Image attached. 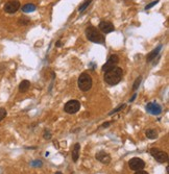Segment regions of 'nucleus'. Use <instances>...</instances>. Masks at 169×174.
Listing matches in <instances>:
<instances>
[{"mask_svg":"<svg viewBox=\"0 0 169 174\" xmlns=\"http://www.w3.org/2000/svg\"><path fill=\"white\" fill-rule=\"evenodd\" d=\"M123 76V70L119 67H114L107 72H105V81L110 85L119 84Z\"/></svg>","mask_w":169,"mask_h":174,"instance_id":"1","label":"nucleus"},{"mask_svg":"<svg viewBox=\"0 0 169 174\" xmlns=\"http://www.w3.org/2000/svg\"><path fill=\"white\" fill-rule=\"evenodd\" d=\"M86 37L90 42L97 43V44H104L105 42L104 35L94 26H88L86 28Z\"/></svg>","mask_w":169,"mask_h":174,"instance_id":"2","label":"nucleus"},{"mask_svg":"<svg viewBox=\"0 0 169 174\" xmlns=\"http://www.w3.org/2000/svg\"><path fill=\"white\" fill-rule=\"evenodd\" d=\"M78 88L82 92H87L92 88V77L88 73H82L78 77Z\"/></svg>","mask_w":169,"mask_h":174,"instance_id":"3","label":"nucleus"},{"mask_svg":"<svg viewBox=\"0 0 169 174\" xmlns=\"http://www.w3.org/2000/svg\"><path fill=\"white\" fill-rule=\"evenodd\" d=\"M81 108V103L77 100H70L65 104V112L67 114H75Z\"/></svg>","mask_w":169,"mask_h":174,"instance_id":"4","label":"nucleus"},{"mask_svg":"<svg viewBox=\"0 0 169 174\" xmlns=\"http://www.w3.org/2000/svg\"><path fill=\"white\" fill-rule=\"evenodd\" d=\"M119 63V58L117 54H112V55L110 56V58L108 59L107 63L102 66L101 70L104 71V72H107V71H109L110 69H112V68L116 67L117 64Z\"/></svg>","mask_w":169,"mask_h":174,"instance_id":"5","label":"nucleus"},{"mask_svg":"<svg viewBox=\"0 0 169 174\" xmlns=\"http://www.w3.org/2000/svg\"><path fill=\"white\" fill-rule=\"evenodd\" d=\"M151 155L156 159V161H158L159 163H166L168 161V154L164 151L158 149V148H153L150 150Z\"/></svg>","mask_w":169,"mask_h":174,"instance_id":"6","label":"nucleus"},{"mask_svg":"<svg viewBox=\"0 0 169 174\" xmlns=\"http://www.w3.org/2000/svg\"><path fill=\"white\" fill-rule=\"evenodd\" d=\"M128 165H130V168L131 170H135V171H139V170H142L143 168L145 167V163L143 159H139V158H133L131 159H130V162H128Z\"/></svg>","mask_w":169,"mask_h":174,"instance_id":"7","label":"nucleus"},{"mask_svg":"<svg viewBox=\"0 0 169 174\" xmlns=\"http://www.w3.org/2000/svg\"><path fill=\"white\" fill-rule=\"evenodd\" d=\"M19 8H20V2L17 1V0H11V1L7 2L4 5V11L7 14L16 13Z\"/></svg>","mask_w":169,"mask_h":174,"instance_id":"8","label":"nucleus"},{"mask_svg":"<svg viewBox=\"0 0 169 174\" xmlns=\"http://www.w3.org/2000/svg\"><path fill=\"white\" fill-rule=\"evenodd\" d=\"M98 28L100 29V31L104 33H110L112 31L115 30V26H114V24L110 21H101L99 23Z\"/></svg>","mask_w":169,"mask_h":174,"instance_id":"9","label":"nucleus"},{"mask_svg":"<svg viewBox=\"0 0 169 174\" xmlns=\"http://www.w3.org/2000/svg\"><path fill=\"white\" fill-rule=\"evenodd\" d=\"M146 111L151 115H160L162 113V107L160 104L154 103V102H149L146 104Z\"/></svg>","mask_w":169,"mask_h":174,"instance_id":"10","label":"nucleus"},{"mask_svg":"<svg viewBox=\"0 0 169 174\" xmlns=\"http://www.w3.org/2000/svg\"><path fill=\"white\" fill-rule=\"evenodd\" d=\"M96 159L102 164H109L111 162V156L105 151H100V152L96 153Z\"/></svg>","mask_w":169,"mask_h":174,"instance_id":"11","label":"nucleus"},{"mask_svg":"<svg viewBox=\"0 0 169 174\" xmlns=\"http://www.w3.org/2000/svg\"><path fill=\"white\" fill-rule=\"evenodd\" d=\"M161 49H162V45H159V46L157 47V49H153V51H151V52L147 55V58H146L147 62H151V61H153V59L156 58L158 54H159L160 50H161Z\"/></svg>","mask_w":169,"mask_h":174,"instance_id":"12","label":"nucleus"},{"mask_svg":"<svg viewBox=\"0 0 169 174\" xmlns=\"http://www.w3.org/2000/svg\"><path fill=\"white\" fill-rule=\"evenodd\" d=\"M79 149H81V145H79L78 143H76L75 145H74V147L72 149V159L74 162H77V159H78Z\"/></svg>","mask_w":169,"mask_h":174,"instance_id":"13","label":"nucleus"},{"mask_svg":"<svg viewBox=\"0 0 169 174\" xmlns=\"http://www.w3.org/2000/svg\"><path fill=\"white\" fill-rule=\"evenodd\" d=\"M29 88H30V82L28 81V80H22L21 84L19 85V91H20L21 93L27 92Z\"/></svg>","mask_w":169,"mask_h":174,"instance_id":"14","label":"nucleus"},{"mask_svg":"<svg viewBox=\"0 0 169 174\" xmlns=\"http://www.w3.org/2000/svg\"><path fill=\"white\" fill-rule=\"evenodd\" d=\"M36 5L33 3H26L22 7V12L23 13H31V12H35L36 11Z\"/></svg>","mask_w":169,"mask_h":174,"instance_id":"15","label":"nucleus"},{"mask_svg":"<svg viewBox=\"0 0 169 174\" xmlns=\"http://www.w3.org/2000/svg\"><path fill=\"white\" fill-rule=\"evenodd\" d=\"M146 137H147L148 139H151V140L157 139L158 138L157 130H154V129H147V130H146Z\"/></svg>","mask_w":169,"mask_h":174,"instance_id":"16","label":"nucleus"},{"mask_svg":"<svg viewBox=\"0 0 169 174\" xmlns=\"http://www.w3.org/2000/svg\"><path fill=\"white\" fill-rule=\"evenodd\" d=\"M91 2H92V0H86L84 3H82L81 7H78V12H79V13H82L84 11H86V8H87L89 5L91 4Z\"/></svg>","mask_w":169,"mask_h":174,"instance_id":"17","label":"nucleus"},{"mask_svg":"<svg viewBox=\"0 0 169 174\" xmlns=\"http://www.w3.org/2000/svg\"><path fill=\"white\" fill-rule=\"evenodd\" d=\"M18 22L20 25H28L30 23V19L26 18V17H21V18H19Z\"/></svg>","mask_w":169,"mask_h":174,"instance_id":"18","label":"nucleus"},{"mask_svg":"<svg viewBox=\"0 0 169 174\" xmlns=\"http://www.w3.org/2000/svg\"><path fill=\"white\" fill-rule=\"evenodd\" d=\"M141 79H142L141 76L136 79V81H135V84H134V85H133V89H134V90H137V89H138V87L140 85V84H141Z\"/></svg>","mask_w":169,"mask_h":174,"instance_id":"19","label":"nucleus"},{"mask_svg":"<svg viewBox=\"0 0 169 174\" xmlns=\"http://www.w3.org/2000/svg\"><path fill=\"white\" fill-rule=\"evenodd\" d=\"M5 116H7V111H5L4 108L0 107V121L3 120L5 118Z\"/></svg>","mask_w":169,"mask_h":174,"instance_id":"20","label":"nucleus"},{"mask_svg":"<svg viewBox=\"0 0 169 174\" xmlns=\"http://www.w3.org/2000/svg\"><path fill=\"white\" fill-rule=\"evenodd\" d=\"M158 3H159V0H156V1L150 2L149 4H148V5H146V7H145V10H146V11H147V10H149V8H151L153 7H154V5L158 4Z\"/></svg>","mask_w":169,"mask_h":174,"instance_id":"21","label":"nucleus"},{"mask_svg":"<svg viewBox=\"0 0 169 174\" xmlns=\"http://www.w3.org/2000/svg\"><path fill=\"white\" fill-rule=\"evenodd\" d=\"M124 107H125V104H121V105H120L119 107H117L116 110L112 111V112H111L110 114H109V115H113V114H115V113H117V112H119V111H121L122 108H124Z\"/></svg>","mask_w":169,"mask_h":174,"instance_id":"22","label":"nucleus"},{"mask_svg":"<svg viewBox=\"0 0 169 174\" xmlns=\"http://www.w3.org/2000/svg\"><path fill=\"white\" fill-rule=\"evenodd\" d=\"M135 174H148L147 172H146V171H142V170H139V171H137L136 173Z\"/></svg>","mask_w":169,"mask_h":174,"instance_id":"23","label":"nucleus"},{"mask_svg":"<svg viewBox=\"0 0 169 174\" xmlns=\"http://www.w3.org/2000/svg\"><path fill=\"white\" fill-rule=\"evenodd\" d=\"M44 137H45V139H50V133H45Z\"/></svg>","mask_w":169,"mask_h":174,"instance_id":"24","label":"nucleus"},{"mask_svg":"<svg viewBox=\"0 0 169 174\" xmlns=\"http://www.w3.org/2000/svg\"><path fill=\"white\" fill-rule=\"evenodd\" d=\"M108 126H110V123H109V122H107V123H104V124H102V127H108Z\"/></svg>","mask_w":169,"mask_h":174,"instance_id":"25","label":"nucleus"},{"mask_svg":"<svg viewBox=\"0 0 169 174\" xmlns=\"http://www.w3.org/2000/svg\"><path fill=\"white\" fill-rule=\"evenodd\" d=\"M61 45H62V42H61V41H58V42H56V46H58V47H61Z\"/></svg>","mask_w":169,"mask_h":174,"instance_id":"26","label":"nucleus"},{"mask_svg":"<svg viewBox=\"0 0 169 174\" xmlns=\"http://www.w3.org/2000/svg\"><path fill=\"white\" fill-rule=\"evenodd\" d=\"M56 174H62V173H61V172H56Z\"/></svg>","mask_w":169,"mask_h":174,"instance_id":"27","label":"nucleus"}]
</instances>
